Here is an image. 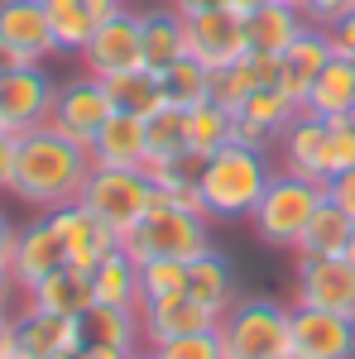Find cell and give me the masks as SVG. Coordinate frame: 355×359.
Here are the masks:
<instances>
[{"instance_id": "6da1fadb", "label": "cell", "mask_w": 355, "mask_h": 359, "mask_svg": "<svg viewBox=\"0 0 355 359\" xmlns=\"http://www.w3.org/2000/svg\"><path fill=\"white\" fill-rule=\"evenodd\" d=\"M91 177V154L77 139L58 135L53 125H39L15 135V177L10 196H20L34 211H58L67 201H77Z\"/></svg>"}, {"instance_id": "7a4b0ae2", "label": "cell", "mask_w": 355, "mask_h": 359, "mask_svg": "<svg viewBox=\"0 0 355 359\" xmlns=\"http://www.w3.org/2000/svg\"><path fill=\"white\" fill-rule=\"evenodd\" d=\"M273 182V163L264 149H245V144H226L217 154H207L202 163V206L212 221H250V211L259 206L264 187Z\"/></svg>"}, {"instance_id": "3957f363", "label": "cell", "mask_w": 355, "mask_h": 359, "mask_svg": "<svg viewBox=\"0 0 355 359\" xmlns=\"http://www.w3.org/2000/svg\"><path fill=\"white\" fill-rule=\"evenodd\" d=\"M327 201V182H307L298 172H273V182L264 187L259 206L250 211V225L259 235V245L269 249H298L302 230L312 225L317 206Z\"/></svg>"}, {"instance_id": "277c9868", "label": "cell", "mask_w": 355, "mask_h": 359, "mask_svg": "<svg viewBox=\"0 0 355 359\" xmlns=\"http://www.w3.org/2000/svg\"><path fill=\"white\" fill-rule=\"evenodd\" d=\"M226 359H288L293 355V306L273 297H245L221 316Z\"/></svg>"}, {"instance_id": "5b68a950", "label": "cell", "mask_w": 355, "mask_h": 359, "mask_svg": "<svg viewBox=\"0 0 355 359\" xmlns=\"http://www.w3.org/2000/svg\"><path fill=\"white\" fill-rule=\"evenodd\" d=\"M77 201H82L96 221H106L120 235V245H125L135 235V225L154 211L159 187H154V177L144 168H96L91 163V177H86Z\"/></svg>"}, {"instance_id": "8992f818", "label": "cell", "mask_w": 355, "mask_h": 359, "mask_svg": "<svg viewBox=\"0 0 355 359\" xmlns=\"http://www.w3.org/2000/svg\"><path fill=\"white\" fill-rule=\"evenodd\" d=\"M212 216L202 211H183L173 201H154V211L135 225V235L125 240L130 259L135 264H149V259H197L212 249V230H207Z\"/></svg>"}, {"instance_id": "52a82bcc", "label": "cell", "mask_w": 355, "mask_h": 359, "mask_svg": "<svg viewBox=\"0 0 355 359\" xmlns=\"http://www.w3.org/2000/svg\"><path fill=\"white\" fill-rule=\"evenodd\" d=\"M53 96H58V82L44 72V62L0 67V130L5 135H25V130L49 125Z\"/></svg>"}, {"instance_id": "ba28073f", "label": "cell", "mask_w": 355, "mask_h": 359, "mask_svg": "<svg viewBox=\"0 0 355 359\" xmlns=\"http://www.w3.org/2000/svg\"><path fill=\"white\" fill-rule=\"evenodd\" d=\"M110 115H115V106H110L106 82H101V77H91V72H77V77L58 82L49 125H53L58 135L77 139L82 149H91V139L101 135V125H106Z\"/></svg>"}, {"instance_id": "9c48e42d", "label": "cell", "mask_w": 355, "mask_h": 359, "mask_svg": "<svg viewBox=\"0 0 355 359\" xmlns=\"http://www.w3.org/2000/svg\"><path fill=\"white\" fill-rule=\"evenodd\" d=\"M82 72L91 77H115V72H130L144 67V34H139V10L120 5L115 15H106L101 25L91 29V39L82 43Z\"/></svg>"}, {"instance_id": "30bf717a", "label": "cell", "mask_w": 355, "mask_h": 359, "mask_svg": "<svg viewBox=\"0 0 355 359\" xmlns=\"http://www.w3.org/2000/svg\"><path fill=\"white\" fill-rule=\"evenodd\" d=\"M58 53L44 0H0V67L44 62Z\"/></svg>"}, {"instance_id": "8fae6325", "label": "cell", "mask_w": 355, "mask_h": 359, "mask_svg": "<svg viewBox=\"0 0 355 359\" xmlns=\"http://www.w3.org/2000/svg\"><path fill=\"white\" fill-rule=\"evenodd\" d=\"M86 340L82 316H63L44 306H20L15 311V359H72Z\"/></svg>"}, {"instance_id": "7c38bea8", "label": "cell", "mask_w": 355, "mask_h": 359, "mask_svg": "<svg viewBox=\"0 0 355 359\" xmlns=\"http://www.w3.org/2000/svg\"><path fill=\"white\" fill-rule=\"evenodd\" d=\"M188 53L197 57V62H207L212 72L240 62V57H250L245 10H240V5H221V10L188 15Z\"/></svg>"}, {"instance_id": "4fadbf2b", "label": "cell", "mask_w": 355, "mask_h": 359, "mask_svg": "<svg viewBox=\"0 0 355 359\" xmlns=\"http://www.w3.org/2000/svg\"><path fill=\"white\" fill-rule=\"evenodd\" d=\"M293 302L322 306V311H336V316L355 321V264L346 254H331V259H307V254H298Z\"/></svg>"}, {"instance_id": "5bb4252c", "label": "cell", "mask_w": 355, "mask_h": 359, "mask_svg": "<svg viewBox=\"0 0 355 359\" xmlns=\"http://www.w3.org/2000/svg\"><path fill=\"white\" fill-rule=\"evenodd\" d=\"M49 221H53L58 235H63L67 264H72V269H82V273H91L106 254H115V249H120V235H115L106 221H96L82 201H67V206L49 211Z\"/></svg>"}, {"instance_id": "9a60e30c", "label": "cell", "mask_w": 355, "mask_h": 359, "mask_svg": "<svg viewBox=\"0 0 355 359\" xmlns=\"http://www.w3.org/2000/svg\"><path fill=\"white\" fill-rule=\"evenodd\" d=\"M327 144H331V120L312 111H298V120L278 135V168L283 172H298L307 182H327Z\"/></svg>"}, {"instance_id": "2e32d148", "label": "cell", "mask_w": 355, "mask_h": 359, "mask_svg": "<svg viewBox=\"0 0 355 359\" xmlns=\"http://www.w3.org/2000/svg\"><path fill=\"white\" fill-rule=\"evenodd\" d=\"M67 269V249H63V235L58 225L49 221V211H39V221L20 225V240H15V259H10V273L20 287H39L49 273Z\"/></svg>"}, {"instance_id": "e0dca14e", "label": "cell", "mask_w": 355, "mask_h": 359, "mask_svg": "<svg viewBox=\"0 0 355 359\" xmlns=\"http://www.w3.org/2000/svg\"><path fill=\"white\" fill-rule=\"evenodd\" d=\"M293 355L298 359H351V321L322 306L293 302Z\"/></svg>"}, {"instance_id": "ac0fdd59", "label": "cell", "mask_w": 355, "mask_h": 359, "mask_svg": "<svg viewBox=\"0 0 355 359\" xmlns=\"http://www.w3.org/2000/svg\"><path fill=\"white\" fill-rule=\"evenodd\" d=\"M139 326H144V345H164V340H178V335H197V331H217L221 311L202 306L192 292L183 297H168V302L139 306Z\"/></svg>"}, {"instance_id": "d6986e66", "label": "cell", "mask_w": 355, "mask_h": 359, "mask_svg": "<svg viewBox=\"0 0 355 359\" xmlns=\"http://www.w3.org/2000/svg\"><path fill=\"white\" fill-rule=\"evenodd\" d=\"M331 57H336V53H331L327 29H322V25H307L298 39L278 53V86H283V91L302 106V101H307V91H312V82L322 77V67H327Z\"/></svg>"}, {"instance_id": "ffe728a7", "label": "cell", "mask_w": 355, "mask_h": 359, "mask_svg": "<svg viewBox=\"0 0 355 359\" xmlns=\"http://www.w3.org/2000/svg\"><path fill=\"white\" fill-rule=\"evenodd\" d=\"M307 25H312V20L302 15V5H293V0H269V5H254V10H245L250 53L278 57Z\"/></svg>"}, {"instance_id": "44dd1931", "label": "cell", "mask_w": 355, "mask_h": 359, "mask_svg": "<svg viewBox=\"0 0 355 359\" xmlns=\"http://www.w3.org/2000/svg\"><path fill=\"white\" fill-rule=\"evenodd\" d=\"M86 154H91L96 168H144L149 163V130H144L139 115L115 111L106 125H101V135L91 139Z\"/></svg>"}, {"instance_id": "7402d4cb", "label": "cell", "mask_w": 355, "mask_h": 359, "mask_svg": "<svg viewBox=\"0 0 355 359\" xmlns=\"http://www.w3.org/2000/svg\"><path fill=\"white\" fill-rule=\"evenodd\" d=\"M139 34H144V67H154V72L188 57V15L173 10V5L139 10Z\"/></svg>"}, {"instance_id": "603a6c76", "label": "cell", "mask_w": 355, "mask_h": 359, "mask_svg": "<svg viewBox=\"0 0 355 359\" xmlns=\"http://www.w3.org/2000/svg\"><path fill=\"white\" fill-rule=\"evenodd\" d=\"M49 5V25H53L58 53H82V43L91 39V29L106 15H115L125 0H44Z\"/></svg>"}, {"instance_id": "cb8c5ba5", "label": "cell", "mask_w": 355, "mask_h": 359, "mask_svg": "<svg viewBox=\"0 0 355 359\" xmlns=\"http://www.w3.org/2000/svg\"><path fill=\"white\" fill-rule=\"evenodd\" d=\"M29 306H44V311H63V316H86L91 306H96V292H91V273L82 269H58L49 273L39 287H29L25 292Z\"/></svg>"}, {"instance_id": "d4e9b609", "label": "cell", "mask_w": 355, "mask_h": 359, "mask_svg": "<svg viewBox=\"0 0 355 359\" xmlns=\"http://www.w3.org/2000/svg\"><path fill=\"white\" fill-rule=\"evenodd\" d=\"M188 292L202 306H212V311L226 316L231 306L240 302V297H235V269H231V259L217 254V249H207V254L188 259Z\"/></svg>"}, {"instance_id": "484cf974", "label": "cell", "mask_w": 355, "mask_h": 359, "mask_svg": "<svg viewBox=\"0 0 355 359\" xmlns=\"http://www.w3.org/2000/svg\"><path fill=\"white\" fill-rule=\"evenodd\" d=\"M110 91V106L125 115H139L149 120L154 111H164L168 96H164V72L154 67H130V72H115V77H101Z\"/></svg>"}, {"instance_id": "4316f807", "label": "cell", "mask_w": 355, "mask_h": 359, "mask_svg": "<svg viewBox=\"0 0 355 359\" xmlns=\"http://www.w3.org/2000/svg\"><path fill=\"white\" fill-rule=\"evenodd\" d=\"M302 111L322 115V120H346L355 111V62L351 57H331L327 67H322V77L312 82Z\"/></svg>"}, {"instance_id": "83f0119b", "label": "cell", "mask_w": 355, "mask_h": 359, "mask_svg": "<svg viewBox=\"0 0 355 359\" xmlns=\"http://www.w3.org/2000/svg\"><path fill=\"white\" fill-rule=\"evenodd\" d=\"M91 292L101 306H139V264L125 245L91 269Z\"/></svg>"}, {"instance_id": "f1b7e54d", "label": "cell", "mask_w": 355, "mask_h": 359, "mask_svg": "<svg viewBox=\"0 0 355 359\" xmlns=\"http://www.w3.org/2000/svg\"><path fill=\"white\" fill-rule=\"evenodd\" d=\"M351 230H355V221L327 196V201L317 206L312 225L302 230V240H298V249H293V254H307V259H331V254H346Z\"/></svg>"}, {"instance_id": "f546056e", "label": "cell", "mask_w": 355, "mask_h": 359, "mask_svg": "<svg viewBox=\"0 0 355 359\" xmlns=\"http://www.w3.org/2000/svg\"><path fill=\"white\" fill-rule=\"evenodd\" d=\"M298 111H302V106L283 91V86H254L245 101H240V111H235V115H240L245 125H254V130H264V135L278 144V135L298 120Z\"/></svg>"}, {"instance_id": "4dcf8cb0", "label": "cell", "mask_w": 355, "mask_h": 359, "mask_svg": "<svg viewBox=\"0 0 355 359\" xmlns=\"http://www.w3.org/2000/svg\"><path fill=\"white\" fill-rule=\"evenodd\" d=\"M86 340H106V345H120V350H144V326H139V306H91L82 316Z\"/></svg>"}, {"instance_id": "1f68e13d", "label": "cell", "mask_w": 355, "mask_h": 359, "mask_svg": "<svg viewBox=\"0 0 355 359\" xmlns=\"http://www.w3.org/2000/svg\"><path fill=\"white\" fill-rule=\"evenodd\" d=\"M231 135H235V115L226 111V106L202 101V106H192V111H188V149H192V154L207 158V154L226 149Z\"/></svg>"}, {"instance_id": "d6a6232c", "label": "cell", "mask_w": 355, "mask_h": 359, "mask_svg": "<svg viewBox=\"0 0 355 359\" xmlns=\"http://www.w3.org/2000/svg\"><path fill=\"white\" fill-rule=\"evenodd\" d=\"M164 96H168V106H183V111L212 101V67L197 62L192 53L178 57L173 67H164Z\"/></svg>"}, {"instance_id": "836d02e7", "label": "cell", "mask_w": 355, "mask_h": 359, "mask_svg": "<svg viewBox=\"0 0 355 359\" xmlns=\"http://www.w3.org/2000/svg\"><path fill=\"white\" fill-rule=\"evenodd\" d=\"M188 292V264L183 259H149L139 264V306L168 302Z\"/></svg>"}, {"instance_id": "e575fe53", "label": "cell", "mask_w": 355, "mask_h": 359, "mask_svg": "<svg viewBox=\"0 0 355 359\" xmlns=\"http://www.w3.org/2000/svg\"><path fill=\"white\" fill-rule=\"evenodd\" d=\"M149 130V158H168V154H188V111L183 106H164L144 120Z\"/></svg>"}, {"instance_id": "d590c367", "label": "cell", "mask_w": 355, "mask_h": 359, "mask_svg": "<svg viewBox=\"0 0 355 359\" xmlns=\"http://www.w3.org/2000/svg\"><path fill=\"white\" fill-rule=\"evenodd\" d=\"M159 350V359H226V340L217 331H197V335H178V340H164V345H149Z\"/></svg>"}, {"instance_id": "8d00e7d4", "label": "cell", "mask_w": 355, "mask_h": 359, "mask_svg": "<svg viewBox=\"0 0 355 359\" xmlns=\"http://www.w3.org/2000/svg\"><path fill=\"white\" fill-rule=\"evenodd\" d=\"M327 168L331 177L355 168V125L351 120H331V144H327Z\"/></svg>"}, {"instance_id": "74e56055", "label": "cell", "mask_w": 355, "mask_h": 359, "mask_svg": "<svg viewBox=\"0 0 355 359\" xmlns=\"http://www.w3.org/2000/svg\"><path fill=\"white\" fill-rule=\"evenodd\" d=\"M327 39H331V53H336V57H351V62H355V10H346L341 20H331Z\"/></svg>"}, {"instance_id": "f35d334b", "label": "cell", "mask_w": 355, "mask_h": 359, "mask_svg": "<svg viewBox=\"0 0 355 359\" xmlns=\"http://www.w3.org/2000/svg\"><path fill=\"white\" fill-rule=\"evenodd\" d=\"M298 5H302V15H307L312 25H322V29H327L331 20H341L346 10H355V0H298Z\"/></svg>"}, {"instance_id": "ab89813d", "label": "cell", "mask_w": 355, "mask_h": 359, "mask_svg": "<svg viewBox=\"0 0 355 359\" xmlns=\"http://www.w3.org/2000/svg\"><path fill=\"white\" fill-rule=\"evenodd\" d=\"M327 196L346 211L355 221V168H346V172H336V177H327Z\"/></svg>"}, {"instance_id": "60d3db41", "label": "cell", "mask_w": 355, "mask_h": 359, "mask_svg": "<svg viewBox=\"0 0 355 359\" xmlns=\"http://www.w3.org/2000/svg\"><path fill=\"white\" fill-rule=\"evenodd\" d=\"M20 297H25V287L15 283L10 269H0V316H15L20 311Z\"/></svg>"}, {"instance_id": "b9f144b4", "label": "cell", "mask_w": 355, "mask_h": 359, "mask_svg": "<svg viewBox=\"0 0 355 359\" xmlns=\"http://www.w3.org/2000/svg\"><path fill=\"white\" fill-rule=\"evenodd\" d=\"M72 359H130V350H120V345H106V340H82V350Z\"/></svg>"}, {"instance_id": "7bdbcfd3", "label": "cell", "mask_w": 355, "mask_h": 359, "mask_svg": "<svg viewBox=\"0 0 355 359\" xmlns=\"http://www.w3.org/2000/svg\"><path fill=\"white\" fill-rule=\"evenodd\" d=\"M10 177H15V135L0 130V192H10Z\"/></svg>"}, {"instance_id": "ee69618b", "label": "cell", "mask_w": 355, "mask_h": 359, "mask_svg": "<svg viewBox=\"0 0 355 359\" xmlns=\"http://www.w3.org/2000/svg\"><path fill=\"white\" fill-rule=\"evenodd\" d=\"M15 240H20V225L0 211V269H10V259H15Z\"/></svg>"}, {"instance_id": "f6af8a7d", "label": "cell", "mask_w": 355, "mask_h": 359, "mask_svg": "<svg viewBox=\"0 0 355 359\" xmlns=\"http://www.w3.org/2000/svg\"><path fill=\"white\" fill-rule=\"evenodd\" d=\"M173 10H183V15H202V10H221V5H235V0H168Z\"/></svg>"}, {"instance_id": "bcb514c9", "label": "cell", "mask_w": 355, "mask_h": 359, "mask_svg": "<svg viewBox=\"0 0 355 359\" xmlns=\"http://www.w3.org/2000/svg\"><path fill=\"white\" fill-rule=\"evenodd\" d=\"M0 359H15V316H0Z\"/></svg>"}, {"instance_id": "7dc6e473", "label": "cell", "mask_w": 355, "mask_h": 359, "mask_svg": "<svg viewBox=\"0 0 355 359\" xmlns=\"http://www.w3.org/2000/svg\"><path fill=\"white\" fill-rule=\"evenodd\" d=\"M130 359H159V350H149V345H144V350H135Z\"/></svg>"}, {"instance_id": "c3c4849f", "label": "cell", "mask_w": 355, "mask_h": 359, "mask_svg": "<svg viewBox=\"0 0 355 359\" xmlns=\"http://www.w3.org/2000/svg\"><path fill=\"white\" fill-rule=\"evenodd\" d=\"M240 10H254V5H269V0H235Z\"/></svg>"}, {"instance_id": "681fc988", "label": "cell", "mask_w": 355, "mask_h": 359, "mask_svg": "<svg viewBox=\"0 0 355 359\" xmlns=\"http://www.w3.org/2000/svg\"><path fill=\"white\" fill-rule=\"evenodd\" d=\"M346 259L355 264V230H351V245H346Z\"/></svg>"}, {"instance_id": "f907efd6", "label": "cell", "mask_w": 355, "mask_h": 359, "mask_svg": "<svg viewBox=\"0 0 355 359\" xmlns=\"http://www.w3.org/2000/svg\"><path fill=\"white\" fill-rule=\"evenodd\" d=\"M351 359H355V321H351Z\"/></svg>"}, {"instance_id": "816d5d0a", "label": "cell", "mask_w": 355, "mask_h": 359, "mask_svg": "<svg viewBox=\"0 0 355 359\" xmlns=\"http://www.w3.org/2000/svg\"><path fill=\"white\" fill-rule=\"evenodd\" d=\"M346 120H351V125H355V111H351V115H346Z\"/></svg>"}, {"instance_id": "f5cc1de1", "label": "cell", "mask_w": 355, "mask_h": 359, "mask_svg": "<svg viewBox=\"0 0 355 359\" xmlns=\"http://www.w3.org/2000/svg\"><path fill=\"white\" fill-rule=\"evenodd\" d=\"M288 359H298V355H288Z\"/></svg>"}, {"instance_id": "db71d44e", "label": "cell", "mask_w": 355, "mask_h": 359, "mask_svg": "<svg viewBox=\"0 0 355 359\" xmlns=\"http://www.w3.org/2000/svg\"><path fill=\"white\" fill-rule=\"evenodd\" d=\"M293 5H298V0H293Z\"/></svg>"}, {"instance_id": "11a10c76", "label": "cell", "mask_w": 355, "mask_h": 359, "mask_svg": "<svg viewBox=\"0 0 355 359\" xmlns=\"http://www.w3.org/2000/svg\"><path fill=\"white\" fill-rule=\"evenodd\" d=\"M125 5H130V0H125Z\"/></svg>"}]
</instances>
